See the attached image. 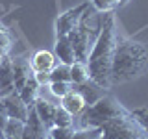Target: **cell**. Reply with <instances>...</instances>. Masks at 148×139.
<instances>
[{
	"label": "cell",
	"instance_id": "f1b7e54d",
	"mask_svg": "<svg viewBox=\"0 0 148 139\" xmlns=\"http://www.w3.org/2000/svg\"><path fill=\"white\" fill-rule=\"evenodd\" d=\"M126 2H128V0H117V4H119V6H124Z\"/></svg>",
	"mask_w": 148,
	"mask_h": 139
},
{
	"label": "cell",
	"instance_id": "f546056e",
	"mask_svg": "<svg viewBox=\"0 0 148 139\" xmlns=\"http://www.w3.org/2000/svg\"><path fill=\"white\" fill-rule=\"evenodd\" d=\"M0 30H6V28H4V24H2V22H0Z\"/></svg>",
	"mask_w": 148,
	"mask_h": 139
},
{
	"label": "cell",
	"instance_id": "44dd1931",
	"mask_svg": "<svg viewBox=\"0 0 148 139\" xmlns=\"http://www.w3.org/2000/svg\"><path fill=\"white\" fill-rule=\"evenodd\" d=\"M72 124H74V117L69 113L67 109H63L61 106L58 104L56 117H54V126H72Z\"/></svg>",
	"mask_w": 148,
	"mask_h": 139
},
{
	"label": "cell",
	"instance_id": "277c9868",
	"mask_svg": "<svg viewBox=\"0 0 148 139\" xmlns=\"http://www.w3.org/2000/svg\"><path fill=\"white\" fill-rule=\"evenodd\" d=\"M95 13H91L89 9H87L85 13H83L80 24H78L76 30H72L71 34L67 37L71 39V43L74 46V52H76V59L78 61H83L87 63V58H89V52L92 48V45H95L96 37L100 34V26H102V21L96 19L95 24H91V19Z\"/></svg>",
	"mask_w": 148,
	"mask_h": 139
},
{
	"label": "cell",
	"instance_id": "8992f818",
	"mask_svg": "<svg viewBox=\"0 0 148 139\" xmlns=\"http://www.w3.org/2000/svg\"><path fill=\"white\" fill-rule=\"evenodd\" d=\"M89 9V2H83L76 8H71L69 11L61 13L56 21V37H63V35H69L72 30H76L78 24H80L83 13Z\"/></svg>",
	"mask_w": 148,
	"mask_h": 139
},
{
	"label": "cell",
	"instance_id": "5bb4252c",
	"mask_svg": "<svg viewBox=\"0 0 148 139\" xmlns=\"http://www.w3.org/2000/svg\"><path fill=\"white\" fill-rule=\"evenodd\" d=\"M26 126L30 128L32 136L34 139H46L48 137V128L45 126V122L39 119V115H37V111L34 108V104L28 108V119H26Z\"/></svg>",
	"mask_w": 148,
	"mask_h": 139
},
{
	"label": "cell",
	"instance_id": "603a6c76",
	"mask_svg": "<svg viewBox=\"0 0 148 139\" xmlns=\"http://www.w3.org/2000/svg\"><path fill=\"white\" fill-rule=\"evenodd\" d=\"M48 85H50V93H52L54 96H58V98L65 96L72 89V82H50Z\"/></svg>",
	"mask_w": 148,
	"mask_h": 139
},
{
	"label": "cell",
	"instance_id": "2e32d148",
	"mask_svg": "<svg viewBox=\"0 0 148 139\" xmlns=\"http://www.w3.org/2000/svg\"><path fill=\"white\" fill-rule=\"evenodd\" d=\"M39 87L41 85L35 82L34 74H32V76L24 82V85H22L21 89H17V93H18V96H21V98L24 100L28 106H32L37 100V96H39Z\"/></svg>",
	"mask_w": 148,
	"mask_h": 139
},
{
	"label": "cell",
	"instance_id": "4316f807",
	"mask_svg": "<svg viewBox=\"0 0 148 139\" xmlns=\"http://www.w3.org/2000/svg\"><path fill=\"white\" fill-rule=\"evenodd\" d=\"M8 120H9V113H8L6 106H4V102L0 100V130H4V126L8 124Z\"/></svg>",
	"mask_w": 148,
	"mask_h": 139
},
{
	"label": "cell",
	"instance_id": "d6a6232c",
	"mask_svg": "<svg viewBox=\"0 0 148 139\" xmlns=\"http://www.w3.org/2000/svg\"><path fill=\"white\" fill-rule=\"evenodd\" d=\"M0 61H2V58H0Z\"/></svg>",
	"mask_w": 148,
	"mask_h": 139
},
{
	"label": "cell",
	"instance_id": "d6986e66",
	"mask_svg": "<svg viewBox=\"0 0 148 139\" xmlns=\"http://www.w3.org/2000/svg\"><path fill=\"white\" fill-rule=\"evenodd\" d=\"M50 82H71V65H56L50 71Z\"/></svg>",
	"mask_w": 148,
	"mask_h": 139
},
{
	"label": "cell",
	"instance_id": "5b68a950",
	"mask_svg": "<svg viewBox=\"0 0 148 139\" xmlns=\"http://www.w3.org/2000/svg\"><path fill=\"white\" fill-rule=\"evenodd\" d=\"M100 139H148V133L132 117V113H126L102 124Z\"/></svg>",
	"mask_w": 148,
	"mask_h": 139
},
{
	"label": "cell",
	"instance_id": "9c48e42d",
	"mask_svg": "<svg viewBox=\"0 0 148 139\" xmlns=\"http://www.w3.org/2000/svg\"><path fill=\"white\" fill-rule=\"evenodd\" d=\"M15 91V78H13V61L9 56L0 61V96Z\"/></svg>",
	"mask_w": 148,
	"mask_h": 139
},
{
	"label": "cell",
	"instance_id": "4fadbf2b",
	"mask_svg": "<svg viewBox=\"0 0 148 139\" xmlns=\"http://www.w3.org/2000/svg\"><path fill=\"white\" fill-rule=\"evenodd\" d=\"M34 108L37 111V115H39V119L45 122L46 128H52L54 126V117H56V109H58V104H52V102L41 98V96H37V100L34 102Z\"/></svg>",
	"mask_w": 148,
	"mask_h": 139
},
{
	"label": "cell",
	"instance_id": "1f68e13d",
	"mask_svg": "<svg viewBox=\"0 0 148 139\" xmlns=\"http://www.w3.org/2000/svg\"><path fill=\"white\" fill-rule=\"evenodd\" d=\"M46 139H52V137H50V136H48V137H46Z\"/></svg>",
	"mask_w": 148,
	"mask_h": 139
},
{
	"label": "cell",
	"instance_id": "30bf717a",
	"mask_svg": "<svg viewBox=\"0 0 148 139\" xmlns=\"http://www.w3.org/2000/svg\"><path fill=\"white\" fill-rule=\"evenodd\" d=\"M13 61V78H15V89H21L24 85V82L34 74L32 71L30 59H26L24 56H18V58H11Z\"/></svg>",
	"mask_w": 148,
	"mask_h": 139
},
{
	"label": "cell",
	"instance_id": "d4e9b609",
	"mask_svg": "<svg viewBox=\"0 0 148 139\" xmlns=\"http://www.w3.org/2000/svg\"><path fill=\"white\" fill-rule=\"evenodd\" d=\"M91 4L98 13H113V9L119 6L117 0H91Z\"/></svg>",
	"mask_w": 148,
	"mask_h": 139
},
{
	"label": "cell",
	"instance_id": "4dcf8cb0",
	"mask_svg": "<svg viewBox=\"0 0 148 139\" xmlns=\"http://www.w3.org/2000/svg\"><path fill=\"white\" fill-rule=\"evenodd\" d=\"M0 139H4V133H2V130H0Z\"/></svg>",
	"mask_w": 148,
	"mask_h": 139
},
{
	"label": "cell",
	"instance_id": "83f0119b",
	"mask_svg": "<svg viewBox=\"0 0 148 139\" xmlns=\"http://www.w3.org/2000/svg\"><path fill=\"white\" fill-rule=\"evenodd\" d=\"M34 78L39 85H48L50 83V72H34Z\"/></svg>",
	"mask_w": 148,
	"mask_h": 139
},
{
	"label": "cell",
	"instance_id": "cb8c5ba5",
	"mask_svg": "<svg viewBox=\"0 0 148 139\" xmlns=\"http://www.w3.org/2000/svg\"><path fill=\"white\" fill-rule=\"evenodd\" d=\"M11 45H13V39L9 35L8 30H0V58H6L11 52Z\"/></svg>",
	"mask_w": 148,
	"mask_h": 139
},
{
	"label": "cell",
	"instance_id": "e0dca14e",
	"mask_svg": "<svg viewBox=\"0 0 148 139\" xmlns=\"http://www.w3.org/2000/svg\"><path fill=\"white\" fill-rule=\"evenodd\" d=\"M4 139H22V133H24V120L18 119H9L8 124L2 130Z\"/></svg>",
	"mask_w": 148,
	"mask_h": 139
},
{
	"label": "cell",
	"instance_id": "484cf974",
	"mask_svg": "<svg viewBox=\"0 0 148 139\" xmlns=\"http://www.w3.org/2000/svg\"><path fill=\"white\" fill-rule=\"evenodd\" d=\"M132 113V117L137 120L139 124L143 126V130L148 133V106H143V108H137L133 111H130Z\"/></svg>",
	"mask_w": 148,
	"mask_h": 139
},
{
	"label": "cell",
	"instance_id": "ac0fdd59",
	"mask_svg": "<svg viewBox=\"0 0 148 139\" xmlns=\"http://www.w3.org/2000/svg\"><path fill=\"white\" fill-rule=\"evenodd\" d=\"M91 80L89 78V69H87V63L83 61H74L71 65V82L72 83H83Z\"/></svg>",
	"mask_w": 148,
	"mask_h": 139
},
{
	"label": "cell",
	"instance_id": "52a82bcc",
	"mask_svg": "<svg viewBox=\"0 0 148 139\" xmlns=\"http://www.w3.org/2000/svg\"><path fill=\"white\" fill-rule=\"evenodd\" d=\"M0 100L4 102V106H6V109L9 113V119H18V120H24V122H26L28 108H30V106L18 96L17 89L11 91V93H8V95H4V96H0Z\"/></svg>",
	"mask_w": 148,
	"mask_h": 139
},
{
	"label": "cell",
	"instance_id": "ffe728a7",
	"mask_svg": "<svg viewBox=\"0 0 148 139\" xmlns=\"http://www.w3.org/2000/svg\"><path fill=\"white\" fill-rule=\"evenodd\" d=\"M102 137V126H95V128H80L74 130L72 139H100Z\"/></svg>",
	"mask_w": 148,
	"mask_h": 139
},
{
	"label": "cell",
	"instance_id": "8fae6325",
	"mask_svg": "<svg viewBox=\"0 0 148 139\" xmlns=\"http://www.w3.org/2000/svg\"><path fill=\"white\" fill-rule=\"evenodd\" d=\"M34 72H50L56 67V56L48 50H37L30 59Z\"/></svg>",
	"mask_w": 148,
	"mask_h": 139
},
{
	"label": "cell",
	"instance_id": "7c38bea8",
	"mask_svg": "<svg viewBox=\"0 0 148 139\" xmlns=\"http://www.w3.org/2000/svg\"><path fill=\"white\" fill-rule=\"evenodd\" d=\"M54 56L61 63H65V65H72L74 61H78V59H76V52H74V46H72L71 39H69L67 35L56 37V54Z\"/></svg>",
	"mask_w": 148,
	"mask_h": 139
},
{
	"label": "cell",
	"instance_id": "6da1fadb",
	"mask_svg": "<svg viewBox=\"0 0 148 139\" xmlns=\"http://www.w3.org/2000/svg\"><path fill=\"white\" fill-rule=\"evenodd\" d=\"M119 41L117 24H115V15L106 13L102 19L100 34L92 45L89 58H87V69H89V78L102 89H111V63H113L115 46Z\"/></svg>",
	"mask_w": 148,
	"mask_h": 139
},
{
	"label": "cell",
	"instance_id": "7a4b0ae2",
	"mask_svg": "<svg viewBox=\"0 0 148 139\" xmlns=\"http://www.w3.org/2000/svg\"><path fill=\"white\" fill-rule=\"evenodd\" d=\"M148 72V45L135 39L117 41L111 63V87L122 85Z\"/></svg>",
	"mask_w": 148,
	"mask_h": 139
},
{
	"label": "cell",
	"instance_id": "7402d4cb",
	"mask_svg": "<svg viewBox=\"0 0 148 139\" xmlns=\"http://www.w3.org/2000/svg\"><path fill=\"white\" fill-rule=\"evenodd\" d=\"M74 126H52L48 130V136L52 139H72Z\"/></svg>",
	"mask_w": 148,
	"mask_h": 139
},
{
	"label": "cell",
	"instance_id": "3957f363",
	"mask_svg": "<svg viewBox=\"0 0 148 139\" xmlns=\"http://www.w3.org/2000/svg\"><path fill=\"white\" fill-rule=\"evenodd\" d=\"M130 111L124 108L122 104L113 98V96H102L95 102V104L87 106L85 109L80 113L82 119V128H95V126H102L108 120L120 117V115H126Z\"/></svg>",
	"mask_w": 148,
	"mask_h": 139
},
{
	"label": "cell",
	"instance_id": "9a60e30c",
	"mask_svg": "<svg viewBox=\"0 0 148 139\" xmlns=\"http://www.w3.org/2000/svg\"><path fill=\"white\" fill-rule=\"evenodd\" d=\"M72 87L82 93V96L85 98L87 106L95 104L98 98H102V96H104V91H106V89H102L100 85H96V83L91 82V80H87V82H83V83H72Z\"/></svg>",
	"mask_w": 148,
	"mask_h": 139
},
{
	"label": "cell",
	"instance_id": "ba28073f",
	"mask_svg": "<svg viewBox=\"0 0 148 139\" xmlns=\"http://www.w3.org/2000/svg\"><path fill=\"white\" fill-rule=\"evenodd\" d=\"M61 102H59V106H61L63 109H67L69 113L72 115V117H76V115H80L83 109L87 108V102H85V98L82 96V93L78 91V89H72L67 93L65 96H61L59 98Z\"/></svg>",
	"mask_w": 148,
	"mask_h": 139
}]
</instances>
